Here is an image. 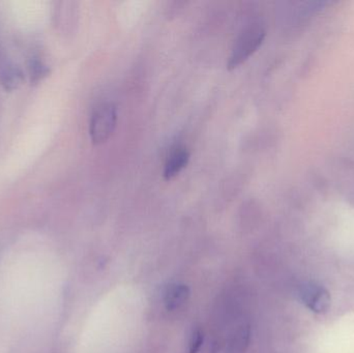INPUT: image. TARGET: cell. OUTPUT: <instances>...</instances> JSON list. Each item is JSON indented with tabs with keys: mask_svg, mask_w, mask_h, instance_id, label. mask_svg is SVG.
Segmentation results:
<instances>
[{
	"mask_svg": "<svg viewBox=\"0 0 354 353\" xmlns=\"http://www.w3.org/2000/svg\"><path fill=\"white\" fill-rule=\"evenodd\" d=\"M264 37L266 29L259 23L245 27L233 46L229 57L228 68L232 70L249 59L263 43Z\"/></svg>",
	"mask_w": 354,
	"mask_h": 353,
	"instance_id": "obj_1",
	"label": "cell"
},
{
	"mask_svg": "<svg viewBox=\"0 0 354 353\" xmlns=\"http://www.w3.org/2000/svg\"><path fill=\"white\" fill-rule=\"evenodd\" d=\"M118 109L112 103H103L93 110L89 122V135L93 144L106 142L116 128Z\"/></svg>",
	"mask_w": 354,
	"mask_h": 353,
	"instance_id": "obj_2",
	"label": "cell"
},
{
	"mask_svg": "<svg viewBox=\"0 0 354 353\" xmlns=\"http://www.w3.org/2000/svg\"><path fill=\"white\" fill-rule=\"evenodd\" d=\"M301 298L308 308L315 313H324L328 311L330 305V294L320 286L307 285L301 292Z\"/></svg>",
	"mask_w": 354,
	"mask_h": 353,
	"instance_id": "obj_3",
	"label": "cell"
},
{
	"mask_svg": "<svg viewBox=\"0 0 354 353\" xmlns=\"http://www.w3.org/2000/svg\"><path fill=\"white\" fill-rule=\"evenodd\" d=\"M189 151L185 147L177 146L170 153L164 167V178L170 180L176 178L177 174L180 173L189 161Z\"/></svg>",
	"mask_w": 354,
	"mask_h": 353,
	"instance_id": "obj_4",
	"label": "cell"
},
{
	"mask_svg": "<svg viewBox=\"0 0 354 353\" xmlns=\"http://www.w3.org/2000/svg\"><path fill=\"white\" fill-rule=\"evenodd\" d=\"M189 296V289L187 285L180 283L170 284L164 292V304L168 311L180 308Z\"/></svg>",
	"mask_w": 354,
	"mask_h": 353,
	"instance_id": "obj_5",
	"label": "cell"
},
{
	"mask_svg": "<svg viewBox=\"0 0 354 353\" xmlns=\"http://www.w3.org/2000/svg\"><path fill=\"white\" fill-rule=\"evenodd\" d=\"M24 80V75L22 70L18 68H8L2 73L1 84L6 90H14L22 84Z\"/></svg>",
	"mask_w": 354,
	"mask_h": 353,
	"instance_id": "obj_6",
	"label": "cell"
},
{
	"mask_svg": "<svg viewBox=\"0 0 354 353\" xmlns=\"http://www.w3.org/2000/svg\"><path fill=\"white\" fill-rule=\"evenodd\" d=\"M28 70L31 82L35 83V84L43 80L50 74L49 66L44 64L41 60L37 59V58L31 59V61L29 62Z\"/></svg>",
	"mask_w": 354,
	"mask_h": 353,
	"instance_id": "obj_7",
	"label": "cell"
},
{
	"mask_svg": "<svg viewBox=\"0 0 354 353\" xmlns=\"http://www.w3.org/2000/svg\"><path fill=\"white\" fill-rule=\"evenodd\" d=\"M203 343V333L201 330L195 329L192 332L191 338H189V353H197Z\"/></svg>",
	"mask_w": 354,
	"mask_h": 353,
	"instance_id": "obj_8",
	"label": "cell"
}]
</instances>
